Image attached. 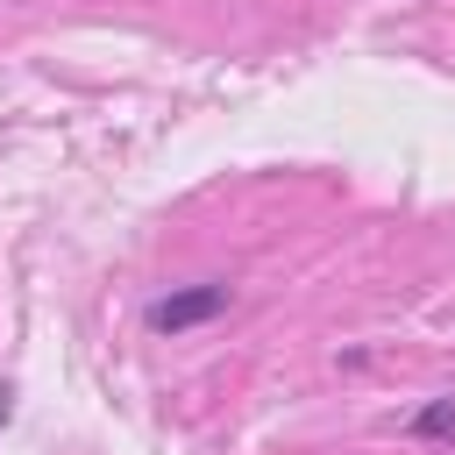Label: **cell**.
<instances>
[{
	"mask_svg": "<svg viewBox=\"0 0 455 455\" xmlns=\"http://www.w3.org/2000/svg\"><path fill=\"white\" fill-rule=\"evenodd\" d=\"M213 313H228V284H192V291L156 299V306H149V327H156V334H185V327H199V320H213Z\"/></svg>",
	"mask_w": 455,
	"mask_h": 455,
	"instance_id": "cell-1",
	"label": "cell"
},
{
	"mask_svg": "<svg viewBox=\"0 0 455 455\" xmlns=\"http://www.w3.org/2000/svg\"><path fill=\"white\" fill-rule=\"evenodd\" d=\"M0 427H7V398H0Z\"/></svg>",
	"mask_w": 455,
	"mask_h": 455,
	"instance_id": "cell-3",
	"label": "cell"
},
{
	"mask_svg": "<svg viewBox=\"0 0 455 455\" xmlns=\"http://www.w3.org/2000/svg\"><path fill=\"white\" fill-rule=\"evenodd\" d=\"M405 434H412V441H455V391H448V398H434V405H419Z\"/></svg>",
	"mask_w": 455,
	"mask_h": 455,
	"instance_id": "cell-2",
	"label": "cell"
}]
</instances>
